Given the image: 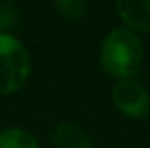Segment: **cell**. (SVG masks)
Listing matches in <instances>:
<instances>
[{"mask_svg":"<svg viewBox=\"0 0 150 148\" xmlns=\"http://www.w3.org/2000/svg\"><path fill=\"white\" fill-rule=\"evenodd\" d=\"M143 47L140 38L127 28L112 30L101 44L100 61L107 73L120 80L131 78L142 66Z\"/></svg>","mask_w":150,"mask_h":148,"instance_id":"1","label":"cell"},{"mask_svg":"<svg viewBox=\"0 0 150 148\" xmlns=\"http://www.w3.org/2000/svg\"><path fill=\"white\" fill-rule=\"evenodd\" d=\"M30 54L23 42L0 32V94L19 91L30 77Z\"/></svg>","mask_w":150,"mask_h":148,"instance_id":"2","label":"cell"},{"mask_svg":"<svg viewBox=\"0 0 150 148\" xmlns=\"http://www.w3.org/2000/svg\"><path fill=\"white\" fill-rule=\"evenodd\" d=\"M112 98L119 111H122L131 118H142L150 110L149 92L143 89V85H140L131 78L119 80L113 85Z\"/></svg>","mask_w":150,"mask_h":148,"instance_id":"3","label":"cell"},{"mask_svg":"<svg viewBox=\"0 0 150 148\" xmlns=\"http://www.w3.org/2000/svg\"><path fill=\"white\" fill-rule=\"evenodd\" d=\"M115 7L120 19L129 28L138 32H150V0H120Z\"/></svg>","mask_w":150,"mask_h":148,"instance_id":"4","label":"cell"},{"mask_svg":"<svg viewBox=\"0 0 150 148\" xmlns=\"http://www.w3.org/2000/svg\"><path fill=\"white\" fill-rule=\"evenodd\" d=\"M51 141L52 148H93L87 134L74 122L58 124L52 131Z\"/></svg>","mask_w":150,"mask_h":148,"instance_id":"5","label":"cell"},{"mask_svg":"<svg viewBox=\"0 0 150 148\" xmlns=\"http://www.w3.org/2000/svg\"><path fill=\"white\" fill-rule=\"evenodd\" d=\"M0 148H38V143L25 129H5L0 132Z\"/></svg>","mask_w":150,"mask_h":148,"instance_id":"6","label":"cell"},{"mask_svg":"<svg viewBox=\"0 0 150 148\" xmlns=\"http://www.w3.org/2000/svg\"><path fill=\"white\" fill-rule=\"evenodd\" d=\"M56 7L68 19H82L87 14V11H89V5L84 0H65V2H58Z\"/></svg>","mask_w":150,"mask_h":148,"instance_id":"7","label":"cell"},{"mask_svg":"<svg viewBox=\"0 0 150 148\" xmlns=\"http://www.w3.org/2000/svg\"><path fill=\"white\" fill-rule=\"evenodd\" d=\"M18 19V11L11 4L0 5V30H9L11 26L16 25Z\"/></svg>","mask_w":150,"mask_h":148,"instance_id":"8","label":"cell"}]
</instances>
